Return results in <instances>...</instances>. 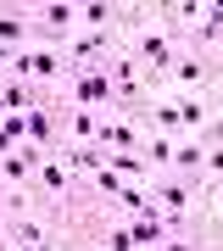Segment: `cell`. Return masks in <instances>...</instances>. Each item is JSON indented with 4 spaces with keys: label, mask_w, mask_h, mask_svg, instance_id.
I'll list each match as a JSON object with an SVG mask.
<instances>
[{
    "label": "cell",
    "mask_w": 223,
    "mask_h": 251,
    "mask_svg": "<svg viewBox=\"0 0 223 251\" xmlns=\"http://www.w3.org/2000/svg\"><path fill=\"white\" fill-rule=\"evenodd\" d=\"M134 56H140V73H173V62H178L168 28H145V34L134 39Z\"/></svg>",
    "instance_id": "1"
},
{
    "label": "cell",
    "mask_w": 223,
    "mask_h": 251,
    "mask_svg": "<svg viewBox=\"0 0 223 251\" xmlns=\"http://www.w3.org/2000/svg\"><path fill=\"white\" fill-rule=\"evenodd\" d=\"M151 201H168V206H173V218H178V212H190V201H196V196H190V184L156 179V184H151Z\"/></svg>",
    "instance_id": "2"
},
{
    "label": "cell",
    "mask_w": 223,
    "mask_h": 251,
    "mask_svg": "<svg viewBox=\"0 0 223 251\" xmlns=\"http://www.w3.org/2000/svg\"><path fill=\"white\" fill-rule=\"evenodd\" d=\"M206 73H212V67H206L201 56H190V50L173 62V78H178V84H190V90H196V84H206Z\"/></svg>",
    "instance_id": "3"
},
{
    "label": "cell",
    "mask_w": 223,
    "mask_h": 251,
    "mask_svg": "<svg viewBox=\"0 0 223 251\" xmlns=\"http://www.w3.org/2000/svg\"><path fill=\"white\" fill-rule=\"evenodd\" d=\"M95 140L106 145V151H112V145H117V151H134V128H128V123H100Z\"/></svg>",
    "instance_id": "4"
},
{
    "label": "cell",
    "mask_w": 223,
    "mask_h": 251,
    "mask_svg": "<svg viewBox=\"0 0 223 251\" xmlns=\"http://www.w3.org/2000/svg\"><path fill=\"white\" fill-rule=\"evenodd\" d=\"M34 162H39V156L23 145V151H11L6 162H0V173H6V179H28V173H34Z\"/></svg>",
    "instance_id": "5"
},
{
    "label": "cell",
    "mask_w": 223,
    "mask_h": 251,
    "mask_svg": "<svg viewBox=\"0 0 223 251\" xmlns=\"http://www.w3.org/2000/svg\"><path fill=\"white\" fill-rule=\"evenodd\" d=\"M39 179H45L50 196H67V168H62V162H39Z\"/></svg>",
    "instance_id": "6"
},
{
    "label": "cell",
    "mask_w": 223,
    "mask_h": 251,
    "mask_svg": "<svg viewBox=\"0 0 223 251\" xmlns=\"http://www.w3.org/2000/svg\"><path fill=\"white\" fill-rule=\"evenodd\" d=\"M23 128H28V134H34V140H50V134H56L50 112H39V106H34V112H23Z\"/></svg>",
    "instance_id": "7"
},
{
    "label": "cell",
    "mask_w": 223,
    "mask_h": 251,
    "mask_svg": "<svg viewBox=\"0 0 223 251\" xmlns=\"http://www.w3.org/2000/svg\"><path fill=\"white\" fill-rule=\"evenodd\" d=\"M78 23H112V6H84Z\"/></svg>",
    "instance_id": "8"
},
{
    "label": "cell",
    "mask_w": 223,
    "mask_h": 251,
    "mask_svg": "<svg viewBox=\"0 0 223 251\" xmlns=\"http://www.w3.org/2000/svg\"><path fill=\"white\" fill-rule=\"evenodd\" d=\"M162 251H196V246H190V240H168V246H162Z\"/></svg>",
    "instance_id": "9"
},
{
    "label": "cell",
    "mask_w": 223,
    "mask_h": 251,
    "mask_svg": "<svg viewBox=\"0 0 223 251\" xmlns=\"http://www.w3.org/2000/svg\"><path fill=\"white\" fill-rule=\"evenodd\" d=\"M11 251H56V246H11Z\"/></svg>",
    "instance_id": "10"
}]
</instances>
